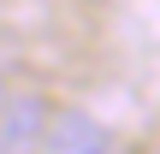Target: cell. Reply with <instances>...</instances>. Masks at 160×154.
I'll return each mask as SVG.
<instances>
[{
    "mask_svg": "<svg viewBox=\"0 0 160 154\" xmlns=\"http://www.w3.org/2000/svg\"><path fill=\"white\" fill-rule=\"evenodd\" d=\"M48 119H53L48 95H30V89L6 95L0 101V154H36L48 137Z\"/></svg>",
    "mask_w": 160,
    "mask_h": 154,
    "instance_id": "6da1fadb",
    "label": "cell"
},
{
    "mask_svg": "<svg viewBox=\"0 0 160 154\" xmlns=\"http://www.w3.org/2000/svg\"><path fill=\"white\" fill-rule=\"evenodd\" d=\"M42 154H119V142L89 113H53L48 119V137H42Z\"/></svg>",
    "mask_w": 160,
    "mask_h": 154,
    "instance_id": "7a4b0ae2",
    "label": "cell"
}]
</instances>
